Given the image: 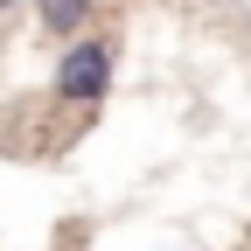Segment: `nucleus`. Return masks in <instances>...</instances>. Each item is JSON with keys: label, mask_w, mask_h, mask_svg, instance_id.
Here are the masks:
<instances>
[{"label": "nucleus", "mask_w": 251, "mask_h": 251, "mask_svg": "<svg viewBox=\"0 0 251 251\" xmlns=\"http://www.w3.org/2000/svg\"><path fill=\"white\" fill-rule=\"evenodd\" d=\"M112 63H119V42L112 35H84V42H70V49L56 56L49 91L70 98V105H98L105 91H112Z\"/></svg>", "instance_id": "1"}, {"label": "nucleus", "mask_w": 251, "mask_h": 251, "mask_svg": "<svg viewBox=\"0 0 251 251\" xmlns=\"http://www.w3.org/2000/svg\"><path fill=\"white\" fill-rule=\"evenodd\" d=\"M91 14H98L91 0H42V7H35V21L49 28V35H63V49H70V42H84Z\"/></svg>", "instance_id": "2"}]
</instances>
